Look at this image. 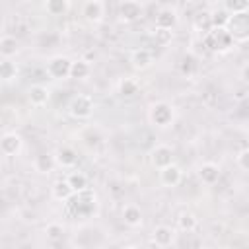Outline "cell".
<instances>
[{"label":"cell","mask_w":249,"mask_h":249,"mask_svg":"<svg viewBox=\"0 0 249 249\" xmlns=\"http://www.w3.org/2000/svg\"><path fill=\"white\" fill-rule=\"evenodd\" d=\"M235 161H237V165H239L243 171H249V148H243V150L235 156Z\"/></svg>","instance_id":"cell-34"},{"label":"cell","mask_w":249,"mask_h":249,"mask_svg":"<svg viewBox=\"0 0 249 249\" xmlns=\"http://www.w3.org/2000/svg\"><path fill=\"white\" fill-rule=\"evenodd\" d=\"M226 29L233 37V41L247 43L249 41V10L247 12H241V14L230 16V21H228Z\"/></svg>","instance_id":"cell-4"},{"label":"cell","mask_w":249,"mask_h":249,"mask_svg":"<svg viewBox=\"0 0 249 249\" xmlns=\"http://www.w3.org/2000/svg\"><path fill=\"white\" fill-rule=\"evenodd\" d=\"M70 200H72V202H70L72 212H74L76 216H80V218H88V216H91L93 210H95V193H93L91 189H86V191H82V193H76Z\"/></svg>","instance_id":"cell-3"},{"label":"cell","mask_w":249,"mask_h":249,"mask_svg":"<svg viewBox=\"0 0 249 249\" xmlns=\"http://www.w3.org/2000/svg\"><path fill=\"white\" fill-rule=\"evenodd\" d=\"M130 62H132V66H134L136 70H146V68L154 62L152 51L146 49V47H140V49L132 51V54H130Z\"/></svg>","instance_id":"cell-17"},{"label":"cell","mask_w":249,"mask_h":249,"mask_svg":"<svg viewBox=\"0 0 249 249\" xmlns=\"http://www.w3.org/2000/svg\"><path fill=\"white\" fill-rule=\"evenodd\" d=\"M91 72V66L88 64V60H72V68H70V78L72 80H86Z\"/></svg>","instance_id":"cell-23"},{"label":"cell","mask_w":249,"mask_h":249,"mask_svg":"<svg viewBox=\"0 0 249 249\" xmlns=\"http://www.w3.org/2000/svg\"><path fill=\"white\" fill-rule=\"evenodd\" d=\"M121 249H136V247H132V245H124V247H121Z\"/></svg>","instance_id":"cell-36"},{"label":"cell","mask_w":249,"mask_h":249,"mask_svg":"<svg viewBox=\"0 0 249 249\" xmlns=\"http://www.w3.org/2000/svg\"><path fill=\"white\" fill-rule=\"evenodd\" d=\"M70 68H72V60L68 56L56 54V56L47 60V74L53 80H66V78H70Z\"/></svg>","instance_id":"cell-7"},{"label":"cell","mask_w":249,"mask_h":249,"mask_svg":"<svg viewBox=\"0 0 249 249\" xmlns=\"http://www.w3.org/2000/svg\"><path fill=\"white\" fill-rule=\"evenodd\" d=\"M82 16L88 23H99L105 18V2L101 0H88L82 4Z\"/></svg>","instance_id":"cell-10"},{"label":"cell","mask_w":249,"mask_h":249,"mask_svg":"<svg viewBox=\"0 0 249 249\" xmlns=\"http://www.w3.org/2000/svg\"><path fill=\"white\" fill-rule=\"evenodd\" d=\"M123 222L128 228H138L142 224V210L136 204H126L123 208Z\"/></svg>","instance_id":"cell-21"},{"label":"cell","mask_w":249,"mask_h":249,"mask_svg":"<svg viewBox=\"0 0 249 249\" xmlns=\"http://www.w3.org/2000/svg\"><path fill=\"white\" fill-rule=\"evenodd\" d=\"M193 27L204 37L206 33H210L214 29L212 25V10L208 8H198L195 14H193Z\"/></svg>","instance_id":"cell-11"},{"label":"cell","mask_w":249,"mask_h":249,"mask_svg":"<svg viewBox=\"0 0 249 249\" xmlns=\"http://www.w3.org/2000/svg\"><path fill=\"white\" fill-rule=\"evenodd\" d=\"M179 21V12L175 6H160L154 18V27L156 29H173Z\"/></svg>","instance_id":"cell-8"},{"label":"cell","mask_w":249,"mask_h":249,"mask_svg":"<svg viewBox=\"0 0 249 249\" xmlns=\"http://www.w3.org/2000/svg\"><path fill=\"white\" fill-rule=\"evenodd\" d=\"M196 224H198V220H196V216L193 214V212H183L179 218H177V226L183 230V231H193L195 228H196Z\"/></svg>","instance_id":"cell-30"},{"label":"cell","mask_w":249,"mask_h":249,"mask_svg":"<svg viewBox=\"0 0 249 249\" xmlns=\"http://www.w3.org/2000/svg\"><path fill=\"white\" fill-rule=\"evenodd\" d=\"M230 21V14L224 10V8H218V10H212V25L216 29H222L226 27Z\"/></svg>","instance_id":"cell-32"},{"label":"cell","mask_w":249,"mask_h":249,"mask_svg":"<svg viewBox=\"0 0 249 249\" xmlns=\"http://www.w3.org/2000/svg\"><path fill=\"white\" fill-rule=\"evenodd\" d=\"M18 72H19V68L12 58H2V62H0V78L4 82H10V80L18 78Z\"/></svg>","instance_id":"cell-24"},{"label":"cell","mask_w":249,"mask_h":249,"mask_svg":"<svg viewBox=\"0 0 249 249\" xmlns=\"http://www.w3.org/2000/svg\"><path fill=\"white\" fill-rule=\"evenodd\" d=\"M18 51H19L18 39H16L14 35L4 33V35L0 37V54H2V58H12V56L18 54Z\"/></svg>","instance_id":"cell-20"},{"label":"cell","mask_w":249,"mask_h":249,"mask_svg":"<svg viewBox=\"0 0 249 249\" xmlns=\"http://www.w3.org/2000/svg\"><path fill=\"white\" fill-rule=\"evenodd\" d=\"M150 163H152L158 171L169 167V165L173 163V150H171L169 146H165V144L154 146V148L150 150Z\"/></svg>","instance_id":"cell-9"},{"label":"cell","mask_w":249,"mask_h":249,"mask_svg":"<svg viewBox=\"0 0 249 249\" xmlns=\"http://www.w3.org/2000/svg\"><path fill=\"white\" fill-rule=\"evenodd\" d=\"M54 158H56V165L68 169V167H74L78 163V152L70 146H60L56 152H54Z\"/></svg>","instance_id":"cell-14"},{"label":"cell","mask_w":249,"mask_h":249,"mask_svg":"<svg viewBox=\"0 0 249 249\" xmlns=\"http://www.w3.org/2000/svg\"><path fill=\"white\" fill-rule=\"evenodd\" d=\"M49 97H51L49 88H45V86H41V84H35V86H31V88L27 89V99H29V103H31L33 107H43V105L49 101Z\"/></svg>","instance_id":"cell-18"},{"label":"cell","mask_w":249,"mask_h":249,"mask_svg":"<svg viewBox=\"0 0 249 249\" xmlns=\"http://www.w3.org/2000/svg\"><path fill=\"white\" fill-rule=\"evenodd\" d=\"M93 109H95L93 97H91V95H86V93H80V95L72 97V101H70V105H68V113H70V117L80 119V121L91 117Z\"/></svg>","instance_id":"cell-5"},{"label":"cell","mask_w":249,"mask_h":249,"mask_svg":"<svg viewBox=\"0 0 249 249\" xmlns=\"http://www.w3.org/2000/svg\"><path fill=\"white\" fill-rule=\"evenodd\" d=\"M220 249H230V247H220Z\"/></svg>","instance_id":"cell-38"},{"label":"cell","mask_w":249,"mask_h":249,"mask_svg":"<svg viewBox=\"0 0 249 249\" xmlns=\"http://www.w3.org/2000/svg\"><path fill=\"white\" fill-rule=\"evenodd\" d=\"M51 195H53L54 200H62V202H64V200H70L76 193L72 191V187H70L68 181L64 179V181H56V183L51 187Z\"/></svg>","instance_id":"cell-22"},{"label":"cell","mask_w":249,"mask_h":249,"mask_svg":"<svg viewBox=\"0 0 249 249\" xmlns=\"http://www.w3.org/2000/svg\"><path fill=\"white\" fill-rule=\"evenodd\" d=\"M202 41H204V49H208V51H214V53H226V51H230L231 47H233V37L228 33V29L226 27H222V29H212L210 33H206L204 37H202Z\"/></svg>","instance_id":"cell-1"},{"label":"cell","mask_w":249,"mask_h":249,"mask_svg":"<svg viewBox=\"0 0 249 249\" xmlns=\"http://www.w3.org/2000/svg\"><path fill=\"white\" fill-rule=\"evenodd\" d=\"M220 175H222V171H220V167L216 163L208 161V163H202L198 167V177H200V181L204 185H216L220 181Z\"/></svg>","instance_id":"cell-19"},{"label":"cell","mask_w":249,"mask_h":249,"mask_svg":"<svg viewBox=\"0 0 249 249\" xmlns=\"http://www.w3.org/2000/svg\"><path fill=\"white\" fill-rule=\"evenodd\" d=\"M179 68L185 76H193L196 70H198V58L195 56V53H187L183 54L181 62H179Z\"/></svg>","instance_id":"cell-25"},{"label":"cell","mask_w":249,"mask_h":249,"mask_svg":"<svg viewBox=\"0 0 249 249\" xmlns=\"http://www.w3.org/2000/svg\"><path fill=\"white\" fill-rule=\"evenodd\" d=\"M45 235H47V239H49L51 243H58V241H62V239H64V228H62V224H58V222H51V224L45 228Z\"/></svg>","instance_id":"cell-29"},{"label":"cell","mask_w":249,"mask_h":249,"mask_svg":"<svg viewBox=\"0 0 249 249\" xmlns=\"http://www.w3.org/2000/svg\"><path fill=\"white\" fill-rule=\"evenodd\" d=\"M222 8H224L230 16H233V14L247 12V10H249V2H245V0H226Z\"/></svg>","instance_id":"cell-31"},{"label":"cell","mask_w":249,"mask_h":249,"mask_svg":"<svg viewBox=\"0 0 249 249\" xmlns=\"http://www.w3.org/2000/svg\"><path fill=\"white\" fill-rule=\"evenodd\" d=\"M181 179H183V171L175 163H171L169 167L160 171V181H161L163 187H177L181 183Z\"/></svg>","instance_id":"cell-16"},{"label":"cell","mask_w":249,"mask_h":249,"mask_svg":"<svg viewBox=\"0 0 249 249\" xmlns=\"http://www.w3.org/2000/svg\"><path fill=\"white\" fill-rule=\"evenodd\" d=\"M173 117H175L173 107H171V103H167V101H156V103H152L150 109H148V119H150V123H152L154 126H160V128L169 126V124L173 123Z\"/></svg>","instance_id":"cell-2"},{"label":"cell","mask_w":249,"mask_h":249,"mask_svg":"<svg viewBox=\"0 0 249 249\" xmlns=\"http://www.w3.org/2000/svg\"><path fill=\"white\" fill-rule=\"evenodd\" d=\"M171 39H173V31H169V29H156L154 27V41L158 45H169Z\"/></svg>","instance_id":"cell-33"},{"label":"cell","mask_w":249,"mask_h":249,"mask_svg":"<svg viewBox=\"0 0 249 249\" xmlns=\"http://www.w3.org/2000/svg\"><path fill=\"white\" fill-rule=\"evenodd\" d=\"M239 78H241V82L249 88V62L247 64H243L241 66V72H239Z\"/></svg>","instance_id":"cell-35"},{"label":"cell","mask_w":249,"mask_h":249,"mask_svg":"<svg viewBox=\"0 0 249 249\" xmlns=\"http://www.w3.org/2000/svg\"><path fill=\"white\" fill-rule=\"evenodd\" d=\"M245 45H247V51H249V41H247V43H245Z\"/></svg>","instance_id":"cell-37"},{"label":"cell","mask_w":249,"mask_h":249,"mask_svg":"<svg viewBox=\"0 0 249 249\" xmlns=\"http://www.w3.org/2000/svg\"><path fill=\"white\" fill-rule=\"evenodd\" d=\"M66 181H68V185L72 187L74 193H82V191L89 189V187H88V177H86L84 173L74 171V173H70V175L66 177Z\"/></svg>","instance_id":"cell-27"},{"label":"cell","mask_w":249,"mask_h":249,"mask_svg":"<svg viewBox=\"0 0 249 249\" xmlns=\"http://www.w3.org/2000/svg\"><path fill=\"white\" fill-rule=\"evenodd\" d=\"M68 8H70V4L66 0H49V2H45V10H47L49 16H64L68 12Z\"/></svg>","instance_id":"cell-28"},{"label":"cell","mask_w":249,"mask_h":249,"mask_svg":"<svg viewBox=\"0 0 249 249\" xmlns=\"http://www.w3.org/2000/svg\"><path fill=\"white\" fill-rule=\"evenodd\" d=\"M138 89H140V86H138V82L132 80V78H123V80L119 82V93H121L123 97H134V95L138 93Z\"/></svg>","instance_id":"cell-26"},{"label":"cell","mask_w":249,"mask_h":249,"mask_svg":"<svg viewBox=\"0 0 249 249\" xmlns=\"http://www.w3.org/2000/svg\"><path fill=\"white\" fill-rule=\"evenodd\" d=\"M119 19L124 23H134L144 16V4L138 0H123L117 6Z\"/></svg>","instance_id":"cell-6"},{"label":"cell","mask_w":249,"mask_h":249,"mask_svg":"<svg viewBox=\"0 0 249 249\" xmlns=\"http://www.w3.org/2000/svg\"><path fill=\"white\" fill-rule=\"evenodd\" d=\"M152 241H154V245H158V247H169L173 241H175V231H173V228H169V226H156L154 228V231H152Z\"/></svg>","instance_id":"cell-13"},{"label":"cell","mask_w":249,"mask_h":249,"mask_svg":"<svg viewBox=\"0 0 249 249\" xmlns=\"http://www.w3.org/2000/svg\"><path fill=\"white\" fill-rule=\"evenodd\" d=\"M54 165H56V158H54V154H49V152L37 154L35 160H33V167H35V171L41 173V175L53 173Z\"/></svg>","instance_id":"cell-15"},{"label":"cell","mask_w":249,"mask_h":249,"mask_svg":"<svg viewBox=\"0 0 249 249\" xmlns=\"http://www.w3.org/2000/svg\"><path fill=\"white\" fill-rule=\"evenodd\" d=\"M21 146H23V138L18 132H4L2 138H0V152L4 156H16V154H19Z\"/></svg>","instance_id":"cell-12"}]
</instances>
